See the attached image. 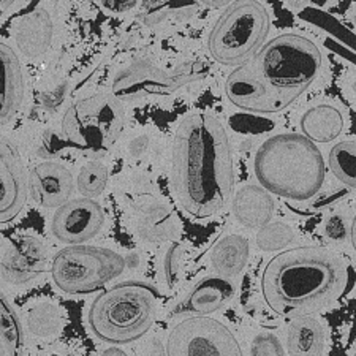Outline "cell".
<instances>
[{
  "mask_svg": "<svg viewBox=\"0 0 356 356\" xmlns=\"http://www.w3.org/2000/svg\"><path fill=\"white\" fill-rule=\"evenodd\" d=\"M176 198L188 214L206 219L228 204L234 186L233 154L220 120L192 113L176 130L171 159Z\"/></svg>",
  "mask_w": 356,
  "mask_h": 356,
  "instance_id": "obj_1",
  "label": "cell"
},
{
  "mask_svg": "<svg viewBox=\"0 0 356 356\" xmlns=\"http://www.w3.org/2000/svg\"><path fill=\"white\" fill-rule=\"evenodd\" d=\"M350 268L325 247L301 245L273 257L261 275L263 298L280 317H311L346 295Z\"/></svg>",
  "mask_w": 356,
  "mask_h": 356,
  "instance_id": "obj_2",
  "label": "cell"
},
{
  "mask_svg": "<svg viewBox=\"0 0 356 356\" xmlns=\"http://www.w3.org/2000/svg\"><path fill=\"white\" fill-rule=\"evenodd\" d=\"M254 171L268 193L295 201L314 198L326 177L320 149L301 134L268 138L255 154Z\"/></svg>",
  "mask_w": 356,
  "mask_h": 356,
  "instance_id": "obj_3",
  "label": "cell"
},
{
  "mask_svg": "<svg viewBox=\"0 0 356 356\" xmlns=\"http://www.w3.org/2000/svg\"><path fill=\"white\" fill-rule=\"evenodd\" d=\"M159 295L145 282H122L99 295L90 304V331L102 342L125 346L151 330L157 314Z\"/></svg>",
  "mask_w": 356,
  "mask_h": 356,
  "instance_id": "obj_4",
  "label": "cell"
},
{
  "mask_svg": "<svg viewBox=\"0 0 356 356\" xmlns=\"http://www.w3.org/2000/svg\"><path fill=\"white\" fill-rule=\"evenodd\" d=\"M249 65L277 94L296 100L317 79L321 53L306 37L282 33L263 44Z\"/></svg>",
  "mask_w": 356,
  "mask_h": 356,
  "instance_id": "obj_5",
  "label": "cell"
},
{
  "mask_svg": "<svg viewBox=\"0 0 356 356\" xmlns=\"http://www.w3.org/2000/svg\"><path fill=\"white\" fill-rule=\"evenodd\" d=\"M269 26V13L261 3L229 5L209 33L208 48L212 59L222 65H241L263 48Z\"/></svg>",
  "mask_w": 356,
  "mask_h": 356,
  "instance_id": "obj_6",
  "label": "cell"
},
{
  "mask_svg": "<svg viewBox=\"0 0 356 356\" xmlns=\"http://www.w3.org/2000/svg\"><path fill=\"white\" fill-rule=\"evenodd\" d=\"M125 125L124 106L114 95L86 97L65 111L60 130L68 146L84 152H108L119 140Z\"/></svg>",
  "mask_w": 356,
  "mask_h": 356,
  "instance_id": "obj_7",
  "label": "cell"
},
{
  "mask_svg": "<svg viewBox=\"0 0 356 356\" xmlns=\"http://www.w3.org/2000/svg\"><path fill=\"white\" fill-rule=\"evenodd\" d=\"M125 258L100 245H67L53 258L51 277L67 295H90L124 273Z\"/></svg>",
  "mask_w": 356,
  "mask_h": 356,
  "instance_id": "obj_8",
  "label": "cell"
},
{
  "mask_svg": "<svg viewBox=\"0 0 356 356\" xmlns=\"http://www.w3.org/2000/svg\"><path fill=\"white\" fill-rule=\"evenodd\" d=\"M209 65L201 60L186 62L165 70L149 62H138L119 74L113 90L122 99H141L149 95H170L186 86L201 81L209 74Z\"/></svg>",
  "mask_w": 356,
  "mask_h": 356,
  "instance_id": "obj_9",
  "label": "cell"
},
{
  "mask_svg": "<svg viewBox=\"0 0 356 356\" xmlns=\"http://www.w3.org/2000/svg\"><path fill=\"white\" fill-rule=\"evenodd\" d=\"M166 356H244L232 330L211 317H186L171 328Z\"/></svg>",
  "mask_w": 356,
  "mask_h": 356,
  "instance_id": "obj_10",
  "label": "cell"
},
{
  "mask_svg": "<svg viewBox=\"0 0 356 356\" xmlns=\"http://www.w3.org/2000/svg\"><path fill=\"white\" fill-rule=\"evenodd\" d=\"M223 89L234 106L250 113L274 114L284 111L295 102L269 88L250 65H241L229 73Z\"/></svg>",
  "mask_w": 356,
  "mask_h": 356,
  "instance_id": "obj_11",
  "label": "cell"
},
{
  "mask_svg": "<svg viewBox=\"0 0 356 356\" xmlns=\"http://www.w3.org/2000/svg\"><path fill=\"white\" fill-rule=\"evenodd\" d=\"M105 225L102 204L89 198H73L62 204L51 220V232L60 243L79 245L94 239Z\"/></svg>",
  "mask_w": 356,
  "mask_h": 356,
  "instance_id": "obj_12",
  "label": "cell"
},
{
  "mask_svg": "<svg viewBox=\"0 0 356 356\" xmlns=\"http://www.w3.org/2000/svg\"><path fill=\"white\" fill-rule=\"evenodd\" d=\"M27 188L38 206L46 209H59L62 204L72 200L76 182L67 166L44 162L31 170Z\"/></svg>",
  "mask_w": 356,
  "mask_h": 356,
  "instance_id": "obj_13",
  "label": "cell"
},
{
  "mask_svg": "<svg viewBox=\"0 0 356 356\" xmlns=\"http://www.w3.org/2000/svg\"><path fill=\"white\" fill-rule=\"evenodd\" d=\"M46 249L35 236H21L11 244L0 260V274L7 282L24 285L37 279L46 269Z\"/></svg>",
  "mask_w": 356,
  "mask_h": 356,
  "instance_id": "obj_14",
  "label": "cell"
},
{
  "mask_svg": "<svg viewBox=\"0 0 356 356\" xmlns=\"http://www.w3.org/2000/svg\"><path fill=\"white\" fill-rule=\"evenodd\" d=\"M26 176L15 146L0 138V223L15 219L26 201Z\"/></svg>",
  "mask_w": 356,
  "mask_h": 356,
  "instance_id": "obj_15",
  "label": "cell"
},
{
  "mask_svg": "<svg viewBox=\"0 0 356 356\" xmlns=\"http://www.w3.org/2000/svg\"><path fill=\"white\" fill-rule=\"evenodd\" d=\"M234 295H236V286L232 279L217 274L206 275L188 291L176 312L187 317H208L225 307Z\"/></svg>",
  "mask_w": 356,
  "mask_h": 356,
  "instance_id": "obj_16",
  "label": "cell"
},
{
  "mask_svg": "<svg viewBox=\"0 0 356 356\" xmlns=\"http://www.w3.org/2000/svg\"><path fill=\"white\" fill-rule=\"evenodd\" d=\"M24 72L18 54L0 42V127L10 124L24 100Z\"/></svg>",
  "mask_w": 356,
  "mask_h": 356,
  "instance_id": "obj_17",
  "label": "cell"
},
{
  "mask_svg": "<svg viewBox=\"0 0 356 356\" xmlns=\"http://www.w3.org/2000/svg\"><path fill=\"white\" fill-rule=\"evenodd\" d=\"M54 24L48 11L37 8L21 18L16 27L15 40L19 53L29 59L42 57L53 43Z\"/></svg>",
  "mask_w": 356,
  "mask_h": 356,
  "instance_id": "obj_18",
  "label": "cell"
},
{
  "mask_svg": "<svg viewBox=\"0 0 356 356\" xmlns=\"http://www.w3.org/2000/svg\"><path fill=\"white\" fill-rule=\"evenodd\" d=\"M233 212L241 225L261 229L273 219L274 201L265 188L249 184L234 195Z\"/></svg>",
  "mask_w": 356,
  "mask_h": 356,
  "instance_id": "obj_19",
  "label": "cell"
},
{
  "mask_svg": "<svg viewBox=\"0 0 356 356\" xmlns=\"http://www.w3.org/2000/svg\"><path fill=\"white\" fill-rule=\"evenodd\" d=\"M346 119L342 111L334 105H315L302 114L300 127L309 141L331 143L341 136Z\"/></svg>",
  "mask_w": 356,
  "mask_h": 356,
  "instance_id": "obj_20",
  "label": "cell"
},
{
  "mask_svg": "<svg viewBox=\"0 0 356 356\" xmlns=\"http://www.w3.org/2000/svg\"><path fill=\"white\" fill-rule=\"evenodd\" d=\"M325 330L318 320L301 317L290 321L286 328V355L323 356Z\"/></svg>",
  "mask_w": 356,
  "mask_h": 356,
  "instance_id": "obj_21",
  "label": "cell"
},
{
  "mask_svg": "<svg viewBox=\"0 0 356 356\" xmlns=\"http://www.w3.org/2000/svg\"><path fill=\"white\" fill-rule=\"evenodd\" d=\"M249 241L241 234H228L214 245L211 252V265L217 275L232 279L241 274L249 261Z\"/></svg>",
  "mask_w": 356,
  "mask_h": 356,
  "instance_id": "obj_22",
  "label": "cell"
},
{
  "mask_svg": "<svg viewBox=\"0 0 356 356\" xmlns=\"http://www.w3.org/2000/svg\"><path fill=\"white\" fill-rule=\"evenodd\" d=\"M0 337L8 356H22L24 353V330L18 314L0 290Z\"/></svg>",
  "mask_w": 356,
  "mask_h": 356,
  "instance_id": "obj_23",
  "label": "cell"
},
{
  "mask_svg": "<svg viewBox=\"0 0 356 356\" xmlns=\"http://www.w3.org/2000/svg\"><path fill=\"white\" fill-rule=\"evenodd\" d=\"M328 162L337 181L356 188V140L342 141L332 146Z\"/></svg>",
  "mask_w": 356,
  "mask_h": 356,
  "instance_id": "obj_24",
  "label": "cell"
},
{
  "mask_svg": "<svg viewBox=\"0 0 356 356\" xmlns=\"http://www.w3.org/2000/svg\"><path fill=\"white\" fill-rule=\"evenodd\" d=\"M60 315L54 304L40 302L27 314V328L37 337H49L59 331Z\"/></svg>",
  "mask_w": 356,
  "mask_h": 356,
  "instance_id": "obj_25",
  "label": "cell"
},
{
  "mask_svg": "<svg viewBox=\"0 0 356 356\" xmlns=\"http://www.w3.org/2000/svg\"><path fill=\"white\" fill-rule=\"evenodd\" d=\"M76 188L83 198L94 200L99 197L108 186V168L102 162H89L81 166L76 176Z\"/></svg>",
  "mask_w": 356,
  "mask_h": 356,
  "instance_id": "obj_26",
  "label": "cell"
},
{
  "mask_svg": "<svg viewBox=\"0 0 356 356\" xmlns=\"http://www.w3.org/2000/svg\"><path fill=\"white\" fill-rule=\"evenodd\" d=\"M293 241H295V232L284 222H269L257 233V247L263 252L285 249Z\"/></svg>",
  "mask_w": 356,
  "mask_h": 356,
  "instance_id": "obj_27",
  "label": "cell"
},
{
  "mask_svg": "<svg viewBox=\"0 0 356 356\" xmlns=\"http://www.w3.org/2000/svg\"><path fill=\"white\" fill-rule=\"evenodd\" d=\"M250 356H286L280 339L274 332H258L250 346Z\"/></svg>",
  "mask_w": 356,
  "mask_h": 356,
  "instance_id": "obj_28",
  "label": "cell"
},
{
  "mask_svg": "<svg viewBox=\"0 0 356 356\" xmlns=\"http://www.w3.org/2000/svg\"><path fill=\"white\" fill-rule=\"evenodd\" d=\"M184 255L182 244H173L163 258V279L168 286H176L181 280V261Z\"/></svg>",
  "mask_w": 356,
  "mask_h": 356,
  "instance_id": "obj_29",
  "label": "cell"
},
{
  "mask_svg": "<svg viewBox=\"0 0 356 356\" xmlns=\"http://www.w3.org/2000/svg\"><path fill=\"white\" fill-rule=\"evenodd\" d=\"M325 236L328 241H332V243H341V241H346L347 234H350V229L346 227V220L341 216H334L331 219L326 220L325 223Z\"/></svg>",
  "mask_w": 356,
  "mask_h": 356,
  "instance_id": "obj_30",
  "label": "cell"
},
{
  "mask_svg": "<svg viewBox=\"0 0 356 356\" xmlns=\"http://www.w3.org/2000/svg\"><path fill=\"white\" fill-rule=\"evenodd\" d=\"M102 3L103 7H106L111 11H127L136 5V2H102Z\"/></svg>",
  "mask_w": 356,
  "mask_h": 356,
  "instance_id": "obj_31",
  "label": "cell"
},
{
  "mask_svg": "<svg viewBox=\"0 0 356 356\" xmlns=\"http://www.w3.org/2000/svg\"><path fill=\"white\" fill-rule=\"evenodd\" d=\"M151 356H166L165 346L160 341H154L151 347Z\"/></svg>",
  "mask_w": 356,
  "mask_h": 356,
  "instance_id": "obj_32",
  "label": "cell"
},
{
  "mask_svg": "<svg viewBox=\"0 0 356 356\" xmlns=\"http://www.w3.org/2000/svg\"><path fill=\"white\" fill-rule=\"evenodd\" d=\"M100 356H129V355L127 352H124V350L119 347H108L106 350H103Z\"/></svg>",
  "mask_w": 356,
  "mask_h": 356,
  "instance_id": "obj_33",
  "label": "cell"
},
{
  "mask_svg": "<svg viewBox=\"0 0 356 356\" xmlns=\"http://www.w3.org/2000/svg\"><path fill=\"white\" fill-rule=\"evenodd\" d=\"M350 241H352V245L356 252V216L352 222V225H350Z\"/></svg>",
  "mask_w": 356,
  "mask_h": 356,
  "instance_id": "obj_34",
  "label": "cell"
},
{
  "mask_svg": "<svg viewBox=\"0 0 356 356\" xmlns=\"http://www.w3.org/2000/svg\"><path fill=\"white\" fill-rule=\"evenodd\" d=\"M10 3L11 2H2V0H0V18H2V15L5 13V11H7V8L10 7Z\"/></svg>",
  "mask_w": 356,
  "mask_h": 356,
  "instance_id": "obj_35",
  "label": "cell"
},
{
  "mask_svg": "<svg viewBox=\"0 0 356 356\" xmlns=\"http://www.w3.org/2000/svg\"><path fill=\"white\" fill-rule=\"evenodd\" d=\"M7 355H8V353H7V348H5L2 337H0V356H7Z\"/></svg>",
  "mask_w": 356,
  "mask_h": 356,
  "instance_id": "obj_36",
  "label": "cell"
},
{
  "mask_svg": "<svg viewBox=\"0 0 356 356\" xmlns=\"http://www.w3.org/2000/svg\"><path fill=\"white\" fill-rule=\"evenodd\" d=\"M355 29H356V15H355Z\"/></svg>",
  "mask_w": 356,
  "mask_h": 356,
  "instance_id": "obj_37",
  "label": "cell"
},
{
  "mask_svg": "<svg viewBox=\"0 0 356 356\" xmlns=\"http://www.w3.org/2000/svg\"><path fill=\"white\" fill-rule=\"evenodd\" d=\"M352 356H356V350H355V352H353V355Z\"/></svg>",
  "mask_w": 356,
  "mask_h": 356,
  "instance_id": "obj_38",
  "label": "cell"
},
{
  "mask_svg": "<svg viewBox=\"0 0 356 356\" xmlns=\"http://www.w3.org/2000/svg\"><path fill=\"white\" fill-rule=\"evenodd\" d=\"M51 356H60V355H51Z\"/></svg>",
  "mask_w": 356,
  "mask_h": 356,
  "instance_id": "obj_39",
  "label": "cell"
}]
</instances>
